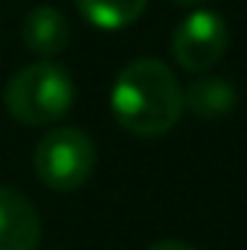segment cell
I'll return each mask as SVG.
<instances>
[{
	"instance_id": "5",
	"label": "cell",
	"mask_w": 247,
	"mask_h": 250,
	"mask_svg": "<svg viewBox=\"0 0 247 250\" xmlns=\"http://www.w3.org/2000/svg\"><path fill=\"white\" fill-rule=\"evenodd\" d=\"M41 215L35 204L12 187H0V250H38Z\"/></svg>"
},
{
	"instance_id": "1",
	"label": "cell",
	"mask_w": 247,
	"mask_h": 250,
	"mask_svg": "<svg viewBox=\"0 0 247 250\" xmlns=\"http://www.w3.org/2000/svg\"><path fill=\"white\" fill-rule=\"evenodd\" d=\"M111 111L123 131L154 140L184 117V87L160 59H134L120 70L111 87Z\"/></svg>"
},
{
	"instance_id": "9",
	"label": "cell",
	"mask_w": 247,
	"mask_h": 250,
	"mask_svg": "<svg viewBox=\"0 0 247 250\" xmlns=\"http://www.w3.org/2000/svg\"><path fill=\"white\" fill-rule=\"evenodd\" d=\"M148 250H195V248H189L186 242H178V239H160V242H154Z\"/></svg>"
},
{
	"instance_id": "7",
	"label": "cell",
	"mask_w": 247,
	"mask_h": 250,
	"mask_svg": "<svg viewBox=\"0 0 247 250\" xmlns=\"http://www.w3.org/2000/svg\"><path fill=\"white\" fill-rule=\"evenodd\" d=\"M239 102L236 84L224 76H201L189 87H184V111H189L198 120H221L227 117Z\"/></svg>"
},
{
	"instance_id": "3",
	"label": "cell",
	"mask_w": 247,
	"mask_h": 250,
	"mask_svg": "<svg viewBox=\"0 0 247 250\" xmlns=\"http://www.w3.org/2000/svg\"><path fill=\"white\" fill-rule=\"evenodd\" d=\"M32 169L47 189L73 192L90 181L96 169V146L82 128H53L38 140Z\"/></svg>"
},
{
	"instance_id": "6",
	"label": "cell",
	"mask_w": 247,
	"mask_h": 250,
	"mask_svg": "<svg viewBox=\"0 0 247 250\" xmlns=\"http://www.w3.org/2000/svg\"><path fill=\"white\" fill-rule=\"evenodd\" d=\"M23 44L38 59H56L70 47V23L56 6H35L23 18Z\"/></svg>"
},
{
	"instance_id": "8",
	"label": "cell",
	"mask_w": 247,
	"mask_h": 250,
	"mask_svg": "<svg viewBox=\"0 0 247 250\" xmlns=\"http://www.w3.org/2000/svg\"><path fill=\"white\" fill-rule=\"evenodd\" d=\"M76 6L90 26L117 32L143 18L148 0H76Z\"/></svg>"
},
{
	"instance_id": "4",
	"label": "cell",
	"mask_w": 247,
	"mask_h": 250,
	"mask_svg": "<svg viewBox=\"0 0 247 250\" xmlns=\"http://www.w3.org/2000/svg\"><path fill=\"white\" fill-rule=\"evenodd\" d=\"M230 26L212 9H195L172 32V56L186 73H206L224 59Z\"/></svg>"
},
{
	"instance_id": "10",
	"label": "cell",
	"mask_w": 247,
	"mask_h": 250,
	"mask_svg": "<svg viewBox=\"0 0 247 250\" xmlns=\"http://www.w3.org/2000/svg\"><path fill=\"white\" fill-rule=\"evenodd\" d=\"M172 3H178V6H201L206 0H172Z\"/></svg>"
},
{
	"instance_id": "2",
	"label": "cell",
	"mask_w": 247,
	"mask_h": 250,
	"mask_svg": "<svg viewBox=\"0 0 247 250\" xmlns=\"http://www.w3.org/2000/svg\"><path fill=\"white\" fill-rule=\"evenodd\" d=\"M3 105L12 120L32 128L64 120L76 105V82L64 64L41 59L21 67L3 90Z\"/></svg>"
}]
</instances>
